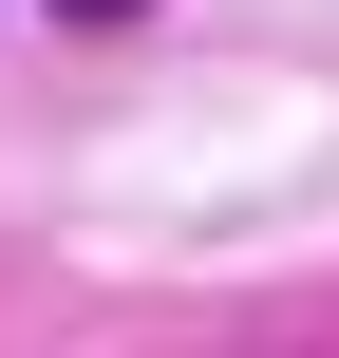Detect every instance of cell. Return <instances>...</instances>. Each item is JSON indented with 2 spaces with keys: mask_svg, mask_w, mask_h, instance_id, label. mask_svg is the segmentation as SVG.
<instances>
[{
  "mask_svg": "<svg viewBox=\"0 0 339 358\" xmlns=\"http://www.w3.org/2000/svg\"><path fill=\"white\" fill-rule=\"evenodd\" d=\"M38 19H151V0H38Z\"/></svg>",
  "mask_w": 339,
  "mask_h": 358,
  "instance_id": "6da1fadb",
  "label": "cell"
}]
</instances>
